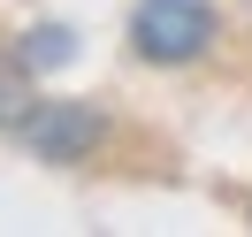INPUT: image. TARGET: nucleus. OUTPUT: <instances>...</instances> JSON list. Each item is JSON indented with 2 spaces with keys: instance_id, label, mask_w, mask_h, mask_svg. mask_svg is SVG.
Listing matches in <instances>:
<instances>
[{
  "instance_id": "f257e3e1",
  "label": "nucleus",
  "mask_w": 252,
  "mask_h": 237,
  "mask_svg": "<svg viewBox=\"0 0 252 237\" xmlns=\"http://www.w3.org/2000/svg\"><path fill=\"white\" fill-rule=\"evenodd\" d=\"M214 8L206 0H138L130 8V54L138 62H160V69H184L214 46Z\"/></svg>"
},
{
  "instance_id": "f03ea898",
  "label": "nucleus",
  "mask_w": 252,
  "mask_h": 237,
  "mask_svg": "<svg viewBox=\"0 0 252 237\" xmlns=\"http://www.w3.org/2000/svg\"><path fill=\"white\" fill-rule=\"evenodd\" d=\"M107 138V107L92 100H31V115L16 123V145L31 161H84Z\"/></svg>"
},
{
  "instance_id": "7ed1b4c3",
  "label": "nucleus",
  "mask_w": 252,
  "mask_h": 237,
  "mask_svg": "<svg viewBox=\"0 0 252 237\" xmlns=\"http://www.w3.org/2000/svg\"><path fill=\"white\" fill-rule=\"evenodd\" d=\"M16 62L31 69V77L38 69H69L77 62V31H69V23H31V31L16 38Z\"/></svg>"
},
{
  "instance_id": "20e7f679",
  "label": "nucleus",
  "mask_w": 252,
  "mask_h": 237,
  "mask_svg": "<svg viewBox=\"0 0 252 237\" xmlns=\"http://www.w3.org/2000/svg\"><path fill=\"white\" fill-rule=\"evenodd\" d=\"M31 69H23V62H0V130H16L23 123V115H31Z\"/></svg>"
}]
</instances>
